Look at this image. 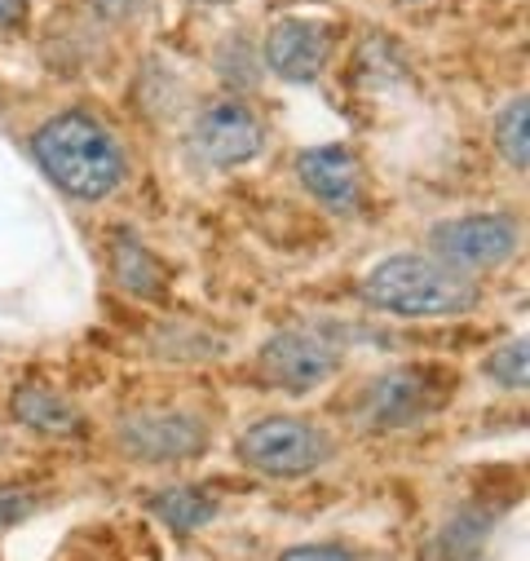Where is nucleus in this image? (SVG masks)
Returning a JSON list of instances; mask_svg holds the SVG:
<instances>
[{
    "instance_id": "7",
    "label": "nucleus",
    "mask_w": 530,
    "mask_h": 561,
    "mask_svg": "<svg viewBox=\"0 0 530 561\" xmlns=\"http://www.w3.org/2000/svg\"><path fill=\"white\" fill-rule=\"evenodd\" d=\"M191 151L208 169H239L265 151V124L239 98H212L191 124Z\"/></svg>"
},
{
    "instance_id": "21",
    "label": "nucleus",
    "mask_w": 530,
    "mask_h": 561,
    "mask_svg": "<svg viewBox=\"0 0 530 561\" xmlns=\"http://www.w3.org/2000/svg\"><path fill=\"white\" fill-rule=\"evenodd\" d=\"M0 447H5V443H0Z\"/></svg>"
},
{
    "instance_id": "9",
    "label": "nucleus",
    "mask_w": 530,
    "mask_h": 561,
    "mask_svg": "<svg viewBox=\"0 0 530 561\" xmlns=\"http://www.w3.org/2000/svg\"><path fill=\"white\" fill-rule=\"evenodd\" d=\"M336 49V27L319 19H279L265 32V67L288 84H314L323 67L332 62Z\"/></svg>"
},
{
    "instance_id": "17",
    "label": "nucleus",
    "mask_w": 530,
    "mask_h": 561,
    "mask_svg": "<svg viewBox=\"0 0 530 561\" xmlns=\"http://www.w3.org/2000/svg\"><path fill=\"white\" fill-rule=\"evenodd\" d=\"M41 508V500L32 491H19V486H0V530L5 526H19L23 517H32Z\"/></svg>"
},
{
    "instance_id": "19",
    "label": "nucleus",
    "mask_w": 530,
    "mask_h": 561,
    "mask_svg": "<svg viewBox=\"0 0 530 561\" xmlns=\"http://www.w3.org/2000/svg\"><path fill=\"white\" fill-rule=\"evenodd\" d=\"M27 23V0H0V27H23Z\"/></svg>"
},
{
    "instance_id": "3",
    "label": "nucleus",
    "mask_w": 530,
    "mask_h": 561,
    "mask_svg": "<svg viewBox=\"0 0 530 561\" xmlns=\"http://www.w3.org/2000/svg\"><path fill=\"white\" fill-rule=\"evenodd\" d=\"M234 456H239V465H247L261 478H310L336 456V443L314 420L261 415L239 434Z\"/></svg>"
},
{
    "instance_id": "13",
    "label": "nucleus",
    "mask_w": 530,
    "mask_h": 561,
    "mask_svg": "<svg viewBox=\"0 0 530 561\" xmlns=\"http://www.w3.org/2000/svg\"><path fill=\"white\" fill-rule=\"evenodd\" d=\"M147 508H151L164 526L191 535V530H204V526L217 517L221 504H217V495L204 491V486H164V491H155V495L147 500Z\"/></svg>"
},
{
    "instance_id": "20",
    "label": "nucleus",
    "mask_w": 530,
    "mask_h": 561,
    "mask_svg": "<svg viewBox=\"0 0 530 561\" xmlns=\"http://www.w3.org/2000/svg\"><path fill=\"white\" fill-rule=\"evenodd\" d=\"M199 5H234V0H199Z\"/></svg>"
},
{
    "instance_id": "15",
    "label": "nucleus",
    "mask_w": 530,
    "mask_h": 561,
    "mask_svg": "<svg viewBox=\"0 0 530 561\" xmlns=\"http://www.w3.org/2000/svg\"><path fill=\"white\" fill-rule=\"evenodd\" d=\"M486 535H491V517L477 513V508H464V513H456V517L442 526V535H438V557H442V561H477Z\"/></svg>"
},
{
    "instance_id": "12",
    "label": "nucleus",
    "mask_w": 530,
    "mask_h": 561,
    "mask_svg": "<svg viewBox=\"0 0 530 561\" xmlns=\"http://www.w3.org/2000/svg\"><path fill=\"white\" fill-rule=\"evenodd\" d=\"M111 270H115V284L132 297H147V301H160L169 293V274L164 265L147 252V243H138L132 234H115L111 243Z\"/></svg>"
},
{
    "instance_id": "6",
    "label": "nucleus",
    "mask_w": 530,
    "mask_h": 561,
    "mask_svg": "<svg viewBox=\"0 0 530 561\" xmlns=\"http://www.w3.org/2000/svg\"><path fill=\"white\" fill-rule=\"evenodd\" d=\"M517 243H521V226L508 213H469L429 226V256L460 274L504 265L517 252Z\"/></svg>"
},
{
    "instance_id": "10",
    "label": "nucleus",
    "mask_w": 530,
    "mask_h": 561,
    "mask_svg": "<svg viewBox=\"0 0 530 561\" xmlns=\"http://www.w3.org/2000/svg\"><path fill=\"white\" fill-rule=\"evenodd\" d=\"M297 182L332 213L362 208V164L349 147H306L297 156Z\"/></svg>"
},
{
    "instance_id": "18",
    "label": "nucleus",
    "mask_w": 530,
    "mask_h": 561,
    "mask_svg": "<svg viewBox=\"0 0 530 561\" xmlns=\"http://www.w3.org/2000/svg\"><path fill=\"white\" fill-rule=\"evenodd\" d=\"M279 561H354V557L336 543H301V548H288Z\"/></svg>"
},
{
    "instance_id": "5",
    "label": "nucleus",
    "mask_w": 530,
    "mask_h": 561,
    "mask_svg": "<svg viewBox=\"0 0 530 561\" xmlns=\"http://www.w3.org/2000/svg\"><path fill=\"white\" fill-rule=\"evenodd\" d=\"M115 443L124 447L128 460L138 465H182V460H199L212 443L208 420H199L195 411H128L115 425Z\"/></svg>"
},
{
    "instance_id": "14",
    "label": "nucleus",
    "mask_w": 530,
    "mask_h": 561,
    "mask_svg": "<svg viewBox=\"0 0 530 561\" xmlns=\"http://www.w3.org/2000/svg\"><path fill=\"white\" fill-rule=\"evenodd\" d=\"M491 142H495L499 160H504L512 173H526V169H530V106H526V98H512V102L495 115Z\"/></svg>"
},
{
    "instance_id": "4",
    "label": "nucleus",
    "mask_w": 530,
    "mask_h": 561,
    "mask_svg": "<svg viewBox=\"0 0 530 561\" xmlns=\"http://www.w3.org/2000/svg\"><path fill=\"white\" fill-rule=\"evenodd\" d=\"M456 398V371L442 363H403L371 380L367 425L371 430H420Z\"/></svg>"
},
{
    "instance_id": "16",
    "label": "nucleus",
    "mask_w": 530,
    "mask_h": 561,
    "mask_svg": "<svg viewBox=\"0 0 530 561\" xmlns=\"http://www.w3.org/2000/svg\"><path fill=\"white\" fill-rule=\"evenodd\" d=\"M482 371H486L499 389H526V380H530V354H526V341L517 336V341L495 345V350L486 354Z\"/></svg>"
},
{
    "instance_id": "8",
    "label": "nucleus",
    "mask_w": 530,
    "mask_h": 561,
    "mask_svg": "<svg viewBox=\"0 0 530 561\" xmlns=\"http://www.w3.org/2000/svg\"><path fill=\"white\" fill-rule=\"evenodd\" d=\"M256 371L275 389L301 398V393H314L319 385H327L341 371V345H332L319 332L288 328V332H275L256 350Z\"/></svg>"
},
{
    "instance_id": "2",
    "label": "nucleus",
    "mask_w": 530,
    "mask_h": 561,
    "mask_svg": "<svg viewBox=\"0 0 530 561\" xmlns=\"http://www.w3.org/2000/svg\"><path fill=\"white\" fill-rule=\"evenodd\" d=\"M358 297L393 319H456L482 301L469 274L434 261L429 252H398L376 261L362 274Z\"/></svg>"
},
{
    "instance_id": "11",
    "label": "nucleus",
    "mask_w": 530,
    "mask_h": 561,
    "mask_svg": "<svg viewBox=\"0 0 530 561\" xmlns=\"http://www.w3.org/2000/svg\"><path fill=\"white\" fill-rule=\"evenodd\" d=\"M10 415L23 430L45 434V438H76L84 430L80 407L67 393L49 389V385H19L14 398H10Z\"/></svg>"
},
{
    "instance_id": "1",
    "label": "nucleus",
    "mask_w": 530,
    "mask_h": 561,
    "mask_svg": "<svg viewBox=\"0 0 530 561\" xmlns=\"http://www.w3.org/2000/svg\"><path fill=\"white\" fill-rule=\"evenodd\" d=\"M32 156L49 182L71 199H106L124 182V151L102 119L89 111H62L32 137Z\"/></svg>"
}]
</instances>
